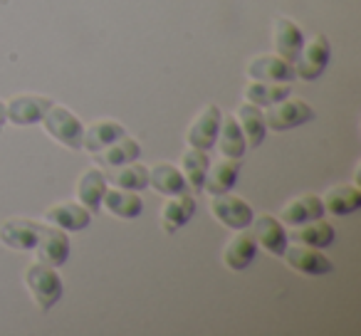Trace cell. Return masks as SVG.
I'll use <instances>...</instances> for the list:
<instances>
[{"mask_svg":"<svg viewBox=\"0 0 361 336\" xmlns=\"http://www.w3.org/2000/svg\"><path fill=\"white\" fill-rule=\"evenodd\" d=\"M329 57H331L329 40L324 35H314L310 42L302 45L300 57L295 60V77L307 82L317 80L326 70V65H329Z\"/></svg>","mask_w":361,"mask_h":336,"instance_id":"obj_4","label":"cell"},{"mask_svg":"<svg viewBox=\"0 0 361 336\" xmlns=\"http://www.w3.org/2000/svg\"><path fill=\"white\" fill-rule=\"evenodd\" d=\"M45 220L62 230H85L92 223V213L82 203H60L45 213Z\"/></svg>","mask_w":361,"mask_h":336,"instance_id":"obj_17","label":"cell"},{"mask_svg":"<svg viewBox=\"0 0 361 336\" xmlns=\"http://www.w3.org/2000/svg\"><path fill=\"white\" fill-rule=\"evenodd\" d=\"M255 255H257V242H255V237L240 230L238 235H233L231 240H228L226 250H223V262H226V265L231 267V270L243 272V270H247V267L252 265Z\"/></svg>","mask_w":361,"mask_h":336,"instance_id":"obj_15","label":"cell"},{"mask_svg":"<svg viewBox=\"0 0 361 336\" xmlns=\"http://www.w3.org/2000/svg\"><path fill=\"white\" fill-rule=\"evenodd\" d=\"M290 92V82H252L245 89V99L255 106H270L275 101L287 99Z\"/></svg>","mask_w":361,"mask_h":336,"instance_id":"obj_28","label":"cell"},{"mask_svg":"<svg viewBox=\"0 0 361 336\" xmlns=\"http://www.w3.org/2000/svg\"><path fill=\"white\" fill-rule=\"evenodd\" d=\"M35 252H37V262H45V265H50V267L65 265L67 257H70V240H67L65 230H62V228L42 225Z\"/></svg>","mask_w":361,"mask_h":336,"instance_id":"obj_8","label":"cell"},{"mask_svg":"<svg viewBox=\"0 0 361 336\" xmlns=\"http://www.w3.org/2000/svg\"><path fill=\"white\" fill-rule=\"evenodd\" d=\"M42 225L25 218H13V220L0 223V242L13 250H35L37 240H40Z\"/></svg>","mask_w":361,"mask_h":336,"instance_id":"obj_9","label":"cell"},{"mask_svg":"<svg viewBox=\"0 0 361 336\" xmlns=\"http://www.w3.org/2000/svg\"><path fill=\"white\" fill-rule=\"evenodd\" d=\"M287 260V265L292 267L295 272H302V275H326V272L334 270V265H331L329 257L322 255L319 247H310V245H300V242H295V245H287L285 255H282Z\"/></svg>","mask_w":361,"mask_h":336,"instance_id":"obj_6","label":"cell"},{"mask_svg":"<svg viewBox=\"0 0 361 336\" xmlns=\"http://www.w3.org/2000/svg\"><path fill=\"white\" fill-rule=\"evenodd\" d=\"M106 181H111L114 186L124 188V191H144L149 186V171H146L144 166L139 163H124V166H116L114 171L104 173Z\"/></svg>","mask_w":361,"mask_h":336,"instance_id":"obj_30","label":"cell"},{"mask_svg":"<svg viewBox=\"0 0 361 336\" xmlns=\"http://www.w3.org/2000/svg\"><path fill=\"white\" fill-rule=\"evenodd\" d=\"M6 124V104H3V101H0V126Z\"/></svg>","mask_w":361,"mask_h":336,"instance_id":"obj_31","label":"cell"},{"mask_svg":"<svg viewBox=\"0 0 361 336\" xmlns=\"http://www.w3.org/2000/svg\"><path fill=\"white\" fill-rule=\"evenodd\" d=\"M322 216H324V203L312 193L295 198L282 208V223H287V225H302V223L317 220Z\"/></svg>","mask_w":361,"mask_h":336,"instance_id":"obj_21","label":"cell"},{"mask_svg":"<svg viewBox=\"0 0 361 336\" xmlns=\"http://www.w3.org/2000/svg\"><path fill=\"white\" fill-rule=\"evenodd\" d=\"M287 240L324 250V247H329L331 242H334V228H331L329 223L322 220V218H317V220L302 223V228L292 230L290 235H287Z\"/></svg>","mask_w":361,"mask_h":336,"instance_id":"obj_23","label":"cell"},{"mask_svg":"<svg viewBox=\"0 0 361 336\" xmlns=\"http://www.w3.org/2000/svg\"><path fill=\"white\" fill-rule=\"evenodd\" d=\"M25 285H27V290H30V294L35 297L37 306H40L42 311L52 309V306L62 299V292H65L55 267L45 265V262H35V265L27 267Z\"/></svg>","mask_w":361,"mask_h":336,"instance_id":"obj_1","label":"cell"},{"mask_svg":"<svg viewBox=\"0 0 361 336\" xmlns=\"http://www.w3.org/2000/svg\"><path fill=\"white\" fill-rule=\"evenodd\" d=\"M104 208L116 218H124V220H131V218H139L141 211H144V203L136 196V191H124V188H114V191H106L104 198H102Z\"/></svg>","mask_w":361,"mask_h":336,"instance_id":"obj_24","label":"cell"},{"mask_svg":"<svg viewBox=\"0 0 361 336\" xmlns=\"http://www.w3.org/2000/svg\"><path fill=\"white\" fill-rule=\"evenodd\" d=\"M272 40H275V50L280 57H285L287 62L295 65V60L300 57V50L305 45V35L302 30L287 18L275 20V30H272Z\"/></svg>","mask_w":361,"mask_h":336,"instance_id":"obj_14","label":"cell"},{"mask_svg":"<svg viewBox=\"0 0 361 336\" xmlns=\"http://www.w3.org/2000/svg\"><path fill=\"white\" fill-rule=\"evenodd\" d=\"M121 136H126L124 126L119 124V121H94V124H90L85 129V134H82V149H87L90 154H97V151H102L104 146H109L111 141L121 139Z\"/></svg>","mask_w":361,"mask_h":336,"instance_id":"obj_22","label":"cell"},{"mask_svg":"<svg viewBox=\"0 0 361 336\" xmlns=\"http://www.w3.org/2000/svg\"><path fill=\"white\" fill-rule=\"evenodd\" d=\"M149 186L161 196H176V193H186L188 183L183 173L176 168L173 163H156L149 173Z\"/></svg>","mask_w":361,"mask_h":336,"instance_id":"obj_19","label":"cell"},{"mask_svg":"<svg viewBox=\"0 0 361 336\" xmlns=\"http://www.w3.org/2000/svg\"><path fill=\"white\" fill-rule=\"evenodd\" d=\"M238 124H240V131L245 136L247 146H260L262 139H265V131H267V124H265V116L262 111L257 109L255 104H243L238 106Z\"/></svg>","mask_w":361,"mask_h":336,"instance_id":"obj_27","label":"cell"},{"mask_svg":"<svg viewBox=\"0 0 361 336\" xmlns=\"http://www.w3.org/2000/svg\"><path fill=\"white\" fill-rule=\"evenodd\" d=\"M40 121H42V126H45L47 134H50L55 141H60L62 146H67V149H72V151L82 149V134H85V126L80 124V119H77L70 109L52 104Z\"/></svg>","mask_w":361,"mask_h":336,"instance_id":"obj_2","label":"cell"},{"mask_svg":"<svg viewBox=\"0 0 361 336\" xmlns=\"http://www.w3.org/2000/svg\"><path fill=\"white\" fill-rule=\"evenodd\" d=\"M247 77L255 82H292L295 65L280 55H260L247 65Z\"/></svg>","mask_w":361,"mask_h":336,"instance_id":"obj_12","label":"cell"},{"mask_svg":"<svg viewBox=\"0 0 361 336\" xmlns=\"http://www.w3.org/2000/svg\"><path fill=\"white\" fill-rule=\"evenodd\" d=\"M322 203H324V211L334 216H349L361 208V193L356 186H334Z\"/></svg>","mask_w":361,"mask_h":336,"instance_id":"obj_29","label":"cell"},{"mask_svg":"<svg viewBox=\"0 0 361 336\" xmlns=\"http://www.w3.org/2000/svg\"><path fill=\"white\" fill-rule=\"evenodd\" d=\"M314 119V111L307 101L302 99H282L267 106L265 111V124L272 131H290L297 126L307 124Z\"/></svg>","mask_w":361,"mask_h":336,"instance_id":"obj_3","label":"cell"},{"mask_svg":"<svg viewBox=\"0 0 361 336\" xmlns=\"http://www.w3.org/2000/svg\"><path fill=\"white\" fill-rule=\"evenodd\" d=\"M238 176H240V161L238 158H226L221 163L211 166L203 181V191L211 196H221V193H231L235 186Z\"/></svg>","mask_w":361,"mask_h":336,"instance_id":"obj_16","label":"cell"},{"mask_svg":"<svg viewBox=\"0 0 361 336\" xmlns=\"http://www.w3.org/2000/svg\"><path fill=\"white\" fill-rule=\"evenodd\" d=\"M252 237H255L257 245H262V250H267L270 255L282 257L287 250V232L282 228V223L272 216H260L257 220L250 223Z\"/></svg>","mask_w":361,"mask_h":336,"instance_id":"obj_11","label":"cell"},{"mask_svg":"<svg viewBox=\"0 0 361 336\" xmlns=\"http://www.w3.org/2000/svg\"><path fill=\"white\" fill-rule=\"evenodd\" d=\"M180 166H183V178L196 193H203V181H206V173L211 168V158H208V151L201 149H188L186 154L180 156Z\"/></svg>","mask_w":361,"mask_h":336,"instance_id":"obj_25","label":"cell"},{"mask_svg":"<svg viewBox=\"0 0 361 336\" xmlns=\"http://www.w3.org/2000/svg\"><path fill=\"white\" fill-rule=\"evenodd\" d=\"M216 141L226 158H243V154H245V136H243L235 116H221V129H218Z\"/></svg>","mask_w":361,"mask_h":336,"instance_id":"obj_26","label":"cell"},{"mask_svg":"<svg viewBox=\"0 0 361 336\" xmlns=\"http://www.w3.org/2000/svg\"><path fill=\"white\" fill-rule=\"evenodd\" d=\"M52 106V99L35 94H18L6 104V116L18 126L37 124L45 116V111Z\"/></svg>","mask_w":361,"mask_h":336,"instance_id":"obj_10","label":"cell"},{"mask_svg":"<svg viewBox=\"0 0 361 336\" xmlns=\"http://www.w3.org/2000/svg\"><path fill=\"white\" fill-rule=\"evenodd\" d=\"M106 193V176L99 168H90L87 173H82V178L77 181V198L90 213H97L102 208V198Z\"/></svg>","mask_w":361,"mask_h":336,"instance_id":"obj_20","label":"cell"},{"mask_svg":"<svg viewBox=\"0 0 361 336\" xmlns=\"http://www.w3.org/2000/svg\"><path fill=\"white\" fill-rule=\"evenodd\" d=\"M141 156V146L136 144L134 139L129 136H121V139L111 141L109 146H104L102 151L94 154V161L104 168H116V166H124V163H131Z\"/></svg>","mask_w":361,"mask_h":336,"instance_id":"obj_18","label":"cell"},{"mask_svg":"<svg viewBox=\"0 0 361 336\" xmlns=\"http://www.w3.org/2000/svg\"><path fill=\"white\" fill-rule=\"evenodd\" d=\"M221 109L216 104L206 106L201 114L193 119L191 129L186 134V141L188 146L193 149H201V151H208L211 146H216V139H218V129H221Z\"/></svg>","mask_w":361,"mask_h":336,"instance_id":"obj_7","label":"cell"},{"mask_svg":"<svg viewBox=\"0 0 361 336\" xmlns=\"http://www.w3.org/2000/svg\"><path fill=\"white\" fill-rule=\"evenodd\" d=\"M193 213H196V201H193V196H188V191L169 196V201L161 208V228L171 235L186 225L193 218Z\"/></svg>","mask_w":361,"mask_h":336,"instance_id":"obj_13","label":"cell"},{"mask_svg":"<svg viewBox=\"0 0 361 336\" xmlns=\"http://www.w3.org/2000/svg\"><path fill=\"white\" fill-rule=\"evenodd\" d=\"M211 213L218 223L233 228V230H245L252 223V208L247 206V201L231 193H221V196H213L211 201Z\"/></svg>","mask_w":361,"mask_h":336,"instance_id":"obj_5","label":"cell"}]
</instances>
